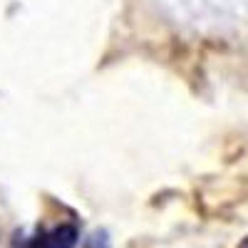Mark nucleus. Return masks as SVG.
<instances>
[{
  "label": "nucleus",
  "mask_w": 248,
  "mask_h": 248,
  "mask_svg": "<svg viewBox=\"0 0 248 248\" xmlns=\"http://www.w3.org/2000/svg\"><path fill=\"white\" fill-rule=\"evenodd\" d=\"M77 241H79L77 226H72V223H60V226H55V229L40 231L35 238L28 241L25 248H75Z\"/></svg>",
  "instance_id": "obj_1"
},
{
  "label": "nucleus",
  "mask_w": 248,
  "mask_h": 248,
  "mask_svg": "<svg viewBox=\"0 0 248 248\" xmlns=\"http://www.w3.org/2000/svg\"><path fill=\"white\" fill-rule=\"evenodd\" d=\"M238 248H248V236H246V238H243V241L238 243Z\"/></svg>",
  "instance_id": "obj_2"
}]
</instances>
